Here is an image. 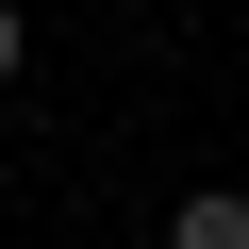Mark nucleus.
<instances>
[{"label": "nucleus", "instance_id": "nucleus-1", "mask_svg": "<svg viewBox=\"0 0 249 249\" xmlns=\"http://www.w3.org/2000/svg\"><path fill=\"white\" fill-rule=\"evenodd\" d=\"M166 249H249V199H232V183H199V199L166 216Z\"/></svg>", "mask_w": 249, "mask_h": 249}, {"label": "nucleus", "instance_id": "nucleus-2", "mask_svg": "<svg viewBox=\"0 0 249 249\" xmlns=\"http://www.w3.org/2000/svg\"><path fill=\"white\" fill-rule=\"evenodd\" d=\"M17 50H34V34H17V0H0V83H17Z\"/></svg>", "mask_w": 249, "mask_h": 249}]
</instances>
